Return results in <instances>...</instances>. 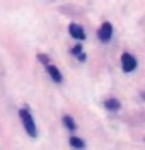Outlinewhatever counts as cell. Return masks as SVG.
Listing matches in <instances>:
<instances>
[{"mask_svg":"<svg viewBox=\"0 0 145 150\" xmlns=\"http://www.w3.org/2000/svg\"><path fill=\"white\" fill-rule=\"evenodd\" d=\"M19 116H21V121H22V125H24L26 131H28V135L34 138V137L38 135V130H36V125H34V120H33L31 112H29L28 109H21Z\"/></svg>","mask_w":145,"mask_h":150,"instance_id":"1","label":"cell"},{"mask_svg":"<svg viewBox=\"0 0 145 150\" xmlns=\"http://www.w3.org/2000/svg\"><path fill=\"white\" fill-rule=\"evenodd\" d=\"M121 68L126 74H132L137 68V58L132 53H123L121 55Z\"/></svg>","mask_w":145,"mask_h":150,"instance_id":"2","label":"cell"},{"mask_svg":"<svg viewBox=\"0 0 145 150\" xmlns=\"http://www.w3.org/2000/svg\"><path fill=\"white\" fill-rule=\"evenodd\" d=\"M97 36H99V39H101L103 43H108V41L111 39V36H113V24H111V22H103V26L99 28Z\"/></svg>","mask_w":145,"mask_h":150,"instance_id":"3","label":"cell"},{"mask_svg":"<svg viewBox=\"0 0 145 150\" xmlns=\"http://www.w3.org/2000/svg\"><path fill=\"white\" fill-rule=\"evenodd\" d=\"M68 33H70V36L75 38V39H86L84 28L79 26V24H70V26H68Z\"/></svg>","mask_w":145,"mask_h":150,"instance_id":"4","label":"cell"},{"mask_svg":"<svg viewBox=\"0 0 145 150\" xmlns=\"http://www.w3.org/2000/svg\"><path fill=\"white\" fill-rule=\"evenodd\" d=\"M48 74L50 77L57 82V84H60L62 80H63V77H62V74H60V70H58L57 67H53V65H48Z\"/></svg>","mask_w":145,"mask_h":150,"instance_id":"5","label":"cell"},{"mask_svg":"<svg viewBox=\"0 0 145 150\" xmlns=\"http://www.w3.org/2000/svg\"><path fill=\"white\" fill-rule=\"evenodd\" d=\"M104 106H106V109L108 111H120V108H121V103L118 101V99H108L106 103H104Z\"/></svg>","mask_w":145,"mask_h":150,"instance_id":"6","label":"cell"},{"mask_svg":"<svg viewBox=\"0 0 145 150\" xmlns=\"http://www.w3.org/2000/svg\"><path fill=\"white\" fill-rule=\"evenodd\" d=\"M62 121H63V125L67 126V130H70V131H74L75 128H77V125H75V121H74V118L68 116V114H65V116L62 118Z\"/></svg>","mask_w":145,"mask_h":150,"instance_id":"7","label":"cell"},{"mask_svg":"<svg viewBox=\"0 0 145 150\" xmlns=\"http://www.w3.org/2000/svg\"><path fill=\"white\" fill-rule=\"evenodd\" d=\"M68 142H70V145H72L74 149H84V147H86V142L82 140V138H77V137H72Z\"/></svg>","mask_w":145,"mask_h":150,"instance_id":"8","label":"cell"},{"mask_svg":"<svg viewBox=\"0 0 145 150\" xmlns=\"http://www.w3.org/2000/svg\"><path fill=\"white\" fill-rule=\"evenodd\" d=\"M72 53H74V55H80V53H82V46H80V45H75V46L72 48Z\"/></svg>","mask_w":145,"mask_h":150,"instance_id":"9","label":"cell"},{"mask_svg":"<svg viewBox=\"0 0 145 150\" xmlns=\"http://www.w3.org/2000/svg\"><path fill=\"white\" fill-rule=\"evenodd\" d=\"M39 60H41L43 63H48V56L46 55H39Z\"/></svg>","mask_w":145,"mask_h":150,"instance_id":"10","label":"cell"},{"mask_svg":"<svg viewBox=\"0 0 145 150\" xmlns=\"http://www.w3.org/2000/svg\"><path fill=\"white\" fill-rule=\"evenodd\" d=\"M79 60L84 62V60H86V53H80V55H79Z\"/></svg>","mask_w":145,"mask_h":150,"instance_id":"11","label":"cell"}]
</instances>
